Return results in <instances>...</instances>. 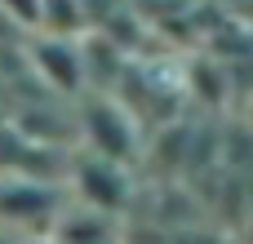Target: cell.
<instances>
[{
	"mask_svg": "<svg viewBox=\"0 0 253 244\" xmlns=\"http://www.w3.org/2000/svg\"><path fill=\"white\" fill-rule=\"evenodd\" d=\"M80 129H84V142H89L93 156H107V160L129 164L133 151H138V129H133V120L120 107H111V98H93L84 107Z\"/></svg>",
	"mask_w": 253,
	"mask_h": 244,
	"instance_id": "obj_1",
	"label": "cell"
},
{
	"mask_svg": "<svg viewBox=\"0 0 253 244\" xmlns=\"http://www.w3.org/2000/svg\"><path fill=\"white\" fill-rule=\"evenodd\" d=\"M245 244H253V218H249V231H245Z\"/></svg>",
	"mask_w": 253,
	"mask_h": 244,
	"instance_id": "obj_5",
	"label": "cell"
},
{
	"mask_svg": "<svg viewBox=\"0 0 253 244\" xmlns=\"http://www.w3.org/2000/svg\"><path fill=\"white\" fill-rule=\"evenodd\" d=\"M18 244H53V240H36V236H31V240H18Z\"/></svg>",
	"mask_w": 253,
	"mask_h": 244,
	"instance_id": "obj_6",
	"label": "cell"
},
{
	"mask_svg": "<svg viewBox=\"0 0 253 244\" xmlns=\"http://www.w3.org/2000/svg\"><path fill=\"white\" fill-rule=\"evenodd\" d=\"M36 67H44V80L53 89H80L84 84V49L67 44L62 36L36 44Z\"/></svg>",
	"mask_w": 253,
	"mask_h": 244,
	"instance_id": "obj_4",
	"label": "cell"
},
{
	"mask_svg": "<svg viewBox=\"0 0 253 244\" xmlns=\"http://www.w3.org/2000/svg\"><path fill=\"white\" fill-rule=\"evenodd\" d=\"M53 244H125V227H120V213L111 209H93L80 200V209H62L53 213Z\"/></svg>",
	"mask_w": 253,
	"mask_h": 244,
	"instance_id": "obj_3",
	"label": "cell"
},
{
	"mask_svg": "<svg viewBox=\"0 0 253 244\" xmlns=\"http://www.w3.org/2000/svg\"><path fill=\"white\" fill-rule=\"evenodd\" d=\"M71 182H76V200H84V204H93V209L125 213L129 200H133L125 164H120V160H107V156H93V151H89V160H80V169H76Z\"/></svg>",
	"mask_w": 253,
	"mask_h": 244,
	"instance_id": "obj_2",
	"label": "cell"
},
{
	"mask_svg": "<svg viewBox=\"0 0 253 244\" xmlns=\"http://www.w3.org/2000/svg\"><path fill=\"white\" fill-rule=\"evenodd\" d=\"M249 129H253V93H249Z\"/></svg>",
	"mask_w": 253,
	"mask_h": 244,
	"instance_id": "obj_7",
	"label": "cell"
}]
</instances>
